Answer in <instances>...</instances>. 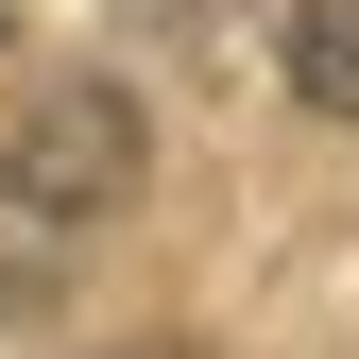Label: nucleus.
Here are the masks:
<instances>
[{
  "instance_id": "1",
  "label": "nucleus",
  "mask_w": 359,
  "mask_h": 359,
  "mask_svg": "<svg viewBox=\"0 0 359 359\" xmlns=\"http://www.w3.org/2000/svg\"><path fill=\"white\" fill-rule=\"evenodd\" d=\"M137 171H154V137L103 69H52L0 103V222H103V205H137Z\"/></svg>"
},
{
  "instance_id": "2",
  "label": "nucleus",
  "mask_w": 359,
  "mask_h": 359,
  "mask_svg": "<svg viewBox=\"0 0 359 359\" xmlns=\"http://www.w3.org/2000/svg\"><path fill=\"white\" fill-rule=\"evenodd\" d=\"M291 103L359 120V0H291Z\"/></svg>"
},
{
  "instance_id": "3",
  "label": "nucleus",
  "mask_w": 359,
  "mask_h": 359,
  "mask_svg": "<svg viewBox=\"0 0 359 359\" xmlns=\"http://www.w3.org/2000/svg\"><path fill=\"white\" fill-rule=\"evenodd\" d=\"M0 325H34V274H0Z\"/></svg>"
}]
</instances>
